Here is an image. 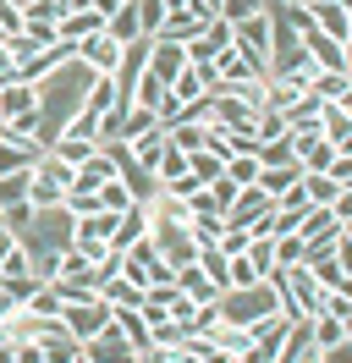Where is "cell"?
I'll list each match as a JSON object with an SVG mask.
<instances>
[{"label": "cell", "instance_id": "27", "mask_svg": "<svg viewBox=\"0 0 352 363\" xmlns=\"http://www.w3.org/2000/svg\"><path fill=\"white\" fill-rule=\"evenodd\" d=\"M319 111H325V99H314V94H303L292 111H281L286 116V133H303V127H319Z\"/></svg>", "mask_w": 352, "mask_h": 363}, {"label": "cell", "instance_id": "25", "mask_svg": "<svg viewBox=\"0 0 352 363\" xmlns=\"http://www.w3.org/2000/svg\"><path fill=\"white\" fill-rule=\"evenodd\" d=\"M308 17H314V28H319V33H330L336 45H347V33H352V17L341 11V6H314Z\"/></svg>", "mask_w": 352, "mask_h": 363}, {"label": "cell", "instance_id": "39", "mask_svg": "<svg viewBox=\"0 0 352 363\" xmlns=\"http://www.w3.org/2000/svg\"><path fill=\"white\" fill-rule=\"evenodd\" d=\"M220 226H226L220 215H187V231H193L198 248H215V242H220Z\"/></svg>", "mask_w": 352, "mask_h": 363}, {"label": "cell", "instance_id": "6", "mask_svg": "<svg viewBox=\"0 0 352 363\" xmlns=\"http://www.w3.org/2000/svg\"><path fill=\"white\" fill-rule=\"evenodd\" d=\"M28 341H39L44 363H66V358H77V352H83V341L72 336L61 319H50V325H33V336H28Z\"/></svg>", "mask_w": 352, "mask_h": 363}, {"label": "cell", "instance_id": "28", "mask_svg": "<svg viewBox=\"0 0 352 363\" xmlns=\"http://www.w3.org/2000/svg\"><path fill=\"white\" fill-rule=\"evenodd\" d=\"M105 33L116 39V45H138V39H143V33H138V6H132V0H127V6H121V11H116V17L105 23Z\"/></svg>", "mask_w": 352, "mask_h": 363}, {"label": "cell", "instance_id": "3", "mask_svg": "<svg viewBox=\"0 0 352 363\" xmlns=\"http://www.w3.org/2000/svg\"><path fill=\"white\" fill-rule=\"evenodd\" d=\"M66 187H72V165L55 160V155H39L33 182H28V204H33V209H55L66 199Z\"/></svg>", "mask_w": 352, "mask_h": 363}, {"label": "cell", "instance_id": "20", "mask_svg": "<svg viewBox=\"0 0 352 363\" xmlns=\"http://www.w3.org/2000/svg\"><path fill=\"white\" fill-rule=\"evenodd\" d=\"M270 259H275V270H297L308 259V242L297 231H286V237H270Z\"/></svg>", "mask_w": 352, "mask_h": 363}, {"label": "cell", "instance_id": "14", "mask_svg": "<svg viewBox=\"0 0 352 363\" xmlns=\"http://www.w3.org/2000/svg\"><path fill=\"white\" fill-rule=\"evenodd\" d=\"M149 72L160 77V83L182 77V72H187V50H182V45H165V39H154V45H149Z\"/></svg>", "mask_w": 352, "mask_h": 363}, {"label": "cell", "instance_id": "24", "mask_svg": "<svg viewBox=\"0 0 352 363\" xmlns=\"http://www.w3.org/2000/svg\"><path fill=\"white\" fill-rule=\"evenodd\" d=\"M99 297H105L110 308H138V297H143V286H138V281H127V275L116 270L110 281H99Z\"/></svg>", "mask_w": 352, "mask_h": 363}, {"label": "cell", "instance_id": "1", "mask_svg": "<svg viewBox=\"0 0 352 363\" xmlns=\"http://www.w3.org/2000/svg\"><path fill=\"white\" fill-rule=\"evenodd\" d=\"M88 83H94V72L77 67V61H66L61 72H50L44 83H33V89H39V105H33V116H39V149H50V143L66 133V121L83 111Z\"/></svg>", "mask_w": 352, "mask_h": 363}, {"label": "cell", "instance_id": "17", "mask_svg": "<svg viewBox=\"0 0 352 363\" xmlns=\"http://www.w3.org/2000/svg\"><path fill=\"white\" fill-rule=\"evenodd\" d=\"M138 237H149V209H143V204L121 209V220H116V237H110V248L121 253V248H132Z\"/></svg>", "mask_w": 352, "mask_h": 363}, {"label": "cell", "instance_id": "12", "mask_svg": "<svg viewBox=\"0 0 352 363\" xmlns=\"http://www.w3.org/2000/svg\"><path fill=\"white\" fill-rule=\"evenodd\" d=\"M264 209H275V204H270V193L253 182V187H242V193H237V204L226 209V226H253Z\"/></svg>", "mask_w": 352, "mask_h": 363}, {"label": "cell", "instance_id": "5", "mask_svg": "<svg viewBox=\"0 0 352 363\" xmlns=\"http://www.w3.org/2000/svg\"><path fill=\"white\" fill-rule=\"evenodd\" d=\"M110 314H116V308H110L99 292H94V297H77V303H61V325L77 341H94L99 330H110Z\"/></svg>", "mask_w": 352, "mask_h": 363}, {"label": "cell", "instance_id": "51", "mask_svg": "<svg viewBox=\"0 0 352 363\" xmlns=\"http://www.w3.org/2000/svg\"><path fill=\"white\" fill-rule=\"evenodd\" d=\"M319 363H352V341H336V347H325V352H319Z\"/></svg>", "mask_w": 352, "mask_h": 363}, {"label": "cell", "instance_id": "36", "mask_svg": "<svg viewBox=\"0 0 352 363\" xmlns=\"http://www.w3.org/2000/svg\"><path fill=\"white\" fill-rule=\"evenodd\" d=\"M220 165H226L220 155H209V149H198V155H187V177H193L198 187H209V182L220 177Z\"/></svg>", "mask_w": 352, "mask_h": 363}, {"label": "cell", "instance_id": "31", "mask_svg": "<svg viewBox=\"0 0 352 363\" xmlns=\"http://www.w3.org/2000/svg\"><path fill=\"white\" fill-rule=\"evenodd\" d=\"M22 275H39V270H33V253L22 248V242H11V248L0 253V281H22Z\"/></svg>", "mask_w": 352, "mask_h": 363}, {"label": "cell", "instance_id": "49", "mask_svg": "<svg viewBox=\"0 0 352 363\" xmlns=\"http://www.w3.org/2000/svg\"><path fill=\"white\" fill-rule=\"evenodd\" d=\"M325 177H336L341 187H347V182H352V155H336V160H330V171H325Z\"/></svg>", "mask_w": 352, "mask_h": 363}, {"label": "cell", "instance_id": "33", "mask_svg": "<svg viewBox=\"0 0 352 363\" xmlns=\"http://www.w3.org/2000/svg\"><path fill=\"white\" fill-rule=\"evenodd\" d=\"M132 105H143V111H154V116H160V105H165V83H160L154 72H143V77L132 83Z\"/></svg>", "mask_w": 352, "mask_h": 363}, {"label": "cell", "instance_id": "9", "mask_svg": "<svg viewBox=\"0 0 352 363\" xmlns=\"http://www.w3.org/2000/svg\"><path fill=\"white\" fill-rule=\"evenodd\" d=\"M297 237H303L308 248H319V242H336V237H341V220H336L325 204H308L303 215H297Z\"/></svg>", "mask_w": 352, "mask_h": 363}, {"label": "cell", "instance_id": "10", "mask_svg": "<svg viewBox=\"0 0 352 363\" xmlns=\"http://www.w3.org/2000/svg\"><path fill=\"white\" fill-rule=\"evenodd\" d=\"M275 363H319V341H314V330H308V319H292V330H286Z\"/></svg>", "mask_w": 352, "mask_h": 363}, {"label": "cell", "instance_id": "23", "mask_svg": "<svg viewBox=\"0 0 352 363\" xmlns=\"http://www.w3.org/2000/svg\"><path fill=\"white\" fill-rule=\"evenodd\" d=\"M110 325H116V330H121L138 352H149V347H154V341H149V319L138 314V308H116V314H110Z\"/></svg>", "mask_w": 352, "mask_h": 363}, {"label": "cell", "instance_id": "2", "mask_svg": "<svg viewBox=\"0 0 352 363\" xmlns=\"http://www.w3.org/2000/svg\"><path fill=\"white\" fill-rule=\"evenodd\" d=\"M215 314L226 319V325H259V319H270V314H281V286L264 275L259 286H237V292H220V303H215Z\"/></svg>", "mask_w": 352, "mask_h": 363}, {"label": "cell", "instance_id": "26", "mask_svg": "<svg viewBox=\"0 0 352 363\" xmlns=\"http://www.w3.org/2000/svg\"><path fill=\"white\" fill-rule=\"evenodd\" d=\"M33 165H39V149H33V143H6V138H0V177L33 171Z\"/></svg>", "mask_w": 352, "mask_h": 363}, {"label": "cell", "instance_id": "42", "mask_svg": "<svg viewBox=\"0 0 352 363\" xmlns=\"http://www.w3.org/2000/svg\"><path fill=\"white\" fill-rule=\"evenodd\" d=\"M138 6V33L143 39H154L160 33V23H165V0H132Z\"/></svg>", "mask_w": 352, "mask_h": 363}, {"label": "cell", "instance_id": "52", "mask_svg": "<svg viewBox=\"0 0 352 363\" xmlns=\"http://www.w3.org/2000/svg\"><path fill=\"white\" fill-rule=\"evenodd\" d=\"M336 264H341V275H352V242L347 237H336Z\"/></svg>", "mask_w": 352, "mask_h": 363}, {"label": "cell", "instance_id": "46", "mask_svg": "<svg viewBox=\"0 0 352 363\" xmlns=\"http://www.w3.org/2000/svg\"><path fill=\"white\" fill-rule=\"evenodd\" d=\"M237 193H242V187H237V182H226V177H215V182H209V199H215L220 220H226V209L237 204Z\"/></svg>", "mask_w": 352, "mask_h": 363}, {"label": "cell", "instance_id": "50", "mask_svg": "<svg viewBox=\"0 0 352 363\" xmlns=\"http://www.w3.org/2000/svg\"><path fill=\"white\" fill-rule=\"evenodd\" d=\"M11 363H44L39 341H17V352H11Z\"/></svg>", "mask_w": 352, "mask_h": 363}, {"label": "cell", "instance_id": "59", "mask_svg": "<svg viewBox=\"0 0 352 363\" xmlns=\"http://www.w3.org/2000/svg\"><path fill=\"white\" fill-rule=\"evenodd\" d=\"M341 111H347V116H352V94H347V99H341Z\"/></svg>", "mask_w": 352, "mask_h": 363}, {"label": "cell", "instance_id": "41", "mask_svg": "<svg viewBox=\"0 0 352 363\" xmlns=\"http://www.w3.org/2000/svg\"><path fill=\"white\" fill-rule=\"evenodd\" d=\"M154 127H160V116H154V111H143V105H132V111H127V121H121V143H132V138L154 133Z\"/></svg>", "mask_w": 352, "mask_h": 363}, {"label": "cell", "instance_id": "55", "mask_svg": "<svg viewBox=\"0 0 352 363\" xmlns=\"http://www.w3.org/2000/svg\"><path fill=\"white\" fill-rule=\"evenodd\" d=\"M187 6H193V0H165V11H187Z\"/></svg>", "mask_w": 352, "mask_h": 363}, {"label": "cell", "instance_id": "35", "mask_svg": "<svg viewBox=\"0 0 352 363\" xmlns=\"http://www.w3.org/2000/svg\"><path fill=\"white\" fill-rule=\"evenodd\" d=\"M94 204L110 209V215H121V209H132L138 199L127 193V182H105V187H94Z\"/></svg>", "mask_w": 352, "mask_h": 363}, {"label": "cell", "instance_id": "4", "mask_svg": "<svg viewBox=\"0 0 352 363\" xmlns=\"http://www.w3.org/2000/svg\"><path fill=\"white\" fill-rule=\"evenodd\" d=\"M270 33H275V17H270V11H259V17L237 23V45H231L242 61L264 77V83H270Z\"/></svg>", "mask_w": 352, "mask_h": 363}, {"label": "cell", "instance_id": "21", "mask_svg": "<svg viewBox=\"0 0 352 363\" xmlns=\"http://www.w3.org/2000/svg\"><path fill=\"white\" fill-rule=\"evenodd\" d=\"M308 94H314V99H325V105H341V99L352 94V77H347V72H314Z\"/></svg>", "mask_w": 352, "mask_h": 363}, {"label": "cell", "instance_id": "61", "mask_svg": "<svg viewBox=\"0 0 352 363\" xmlns=\"http://www.w3.org/2000/svg\"><path fill=\"white\" fill-rule=\"evenodd\" d=\"M347 193H352V182H347Z\"/></svg>", "mask_w": 352, "mask_h": 363}, {"label": "cell", "instance_id": "32", "mask_svg": "<svg viewBox=\"0 0 352 363\" xmlns=\"http://www.w3.org/2000/svg\"><path fill=\"white\" fill-rule=\"evenodd\" d=\"M94 149H99V143H88V138H55V143H50V149H44V155H55V160H66V165H72V171H77V165H83V160L94 155Z\"/></svg>", "mask_w": 352, "mask_h": 363}, {"label": "cell", "instance_id": "47", "mask_svg": "<svg viewBox=\"0 0 352 363\" xmlns=\"http://www.w3.org/2000/svg\"><path fill=\"white\" fill-rule=\"evenodd\" d=\"M248 259H253V270H259V275L275 270V259H270V237H253V242H248Z\"/></svg>", "mask_w": 352, "mask_h": 363}, {"label": "cell", "instance_id": "60", "mask_svg": "<svg viewBox=\"0 0 352 363\" xmlns=\"http://www.w3.org/2000/svg\"><path fill=\"white\" fill-rule=\"evenodd\" d=\"M66 363H88V358H83V352H77V358H66Z\"/></svg>", "mask_w": 352, "mask_h": 363}, {"label": "cell", "instance_id": "53", "mask_svg": "<svg viewBox=\"0 0 352 363\" xmlns=\"http://www.w3.org/2000/svg\"><path fill=\"white\" fill-rule=\"evenodd\" d=\"M121 6H127V0H88V11H99L105 23H110V17H116V11H121Z\"/></svg>", "mask_w": 352, "mask_h": 363}, {"label": "cell", "instance_id": "58", "mask_svg": "<svg viewBox=\"0 0 352 363\" xmlns=\"http://www.w3.org/2000/svg\"><path fill=\"white\" fill-rule=\"evenodd\" d=\"M314 6H336V0H308V11H314Z\"/></svg>", "mask_w": 352, "mask_h": 363}, {"label": "cell", "instance_id": "30", "mask_svg": "<svg viewBox=\"0 0 352 363\" xmlns=\"http://www.w3.org/2000/svg\"><path fill=\"white\" fill-rule=\"evenodd\" d=\"M259 171H264L259 155H231L226 165H220V177H226V182H237V187H253V182H259Z\"/></svg>", "mask_w": 352, "mask_h": 363}, {"label": "cell", "instance_id": "16", "mask_svg": "<svg viewBox=\"0 0 352 363\" xmlns=\"http://www.w3.org/2000/svg\"><path fill=\"white\" fill-rule=\"evenodd\" d=\"M17 314H22V319H33V325H50V319H61V292H55V286L44 281L33 297H22V308H17Z\"/></svg>", "mask_w": 352, "mask_h": 363}, {"label": "cell", "instance_id": "7", "mask_svg": "<svg viewBox=\"0 0 352 363\" xmlns=\"http://www.w3.org/2000/svg\"><path fill=\"white\" fill-rule=\"evenodd\" d=\"M77 67H88L94 77H110V72L121 67V45H116L110 33H94V39L77 45Z\"/></svg>", "mask_w": 352, "mask_h": 363}, {"label": "cell", "instance_id": "22", "mask_svg": "<svg viewBox=\"0 0 352 363\" xmlns=\"http://www.w3.org/2000/svg\"><path fill=\"white\" fill-rule=\"evenodd\" d=\"M127 149H132V160H138V165H143V171H154V165H160V155H165V149H171V138H165V127H154V133H143V138H132Z\"/></svg>", "mask_w": 352, "mask_h": 363}, {"label": "cell", "instance_id": "11", "mask_svg": "<svg viewBox=\"0 0 352 363\" xmlns=\"http://www.w3.org/2000/svg\"><path fill=\"white\" fill-rule=\"evenodd\" d=\"M33 105H39V89H33V83H22V77L0 83V127H6V121H17V116H28Z\"/></svg>", "mask_w": 352, "mask_h": 363}, {"label": "cell", "instance_id": "18", "mask_svg": "<svg viewBox=\"0 0 352 363\" xmlns=\"http://www.w3.org/2000/svg\"><path fill=\"white\" fill-rule=\"evenodd\" d=\"M297 182H303V165H264V171H259V187L270 193V204H275V199H286Z\"/></svg>", "mask_w": 352, "mask_h": 363}, {"label": "cell", "instance_id": "13", "mask_svg": "<svg viewBox=\"0 0 352 363\" xmlns=\"http://www.w3.org/2000/svg\"><path fill=\"white\" fill-rule=\"evenodd\" d=\"M204 28H209V23H204V17H193V11H165V23H160V33H154V39H165V45H182V50H187L198 33H204Z\"/></svg>", "mask_w": 352, "mask_h": 363}, {"label": "cell", "instance_id": "57", "mask_svg": "<svg viewBox=\"0 0 352 363\" xmlns=\"http://www.w3.org/2000/svg\"><path fill=\"white\" fill-rule=\"evenodd\" d=\"M341 330H347V341H352V314H347V319H341Z\"/></svg>", "mask_w": 352, "mask_h": 363}, {"label": "cell", "instance_id": "37", "mask_svg": "<svg viewBox=\"0 0 352 363\" xmlns=\"http://www.w3.org/2000/svg\"><path fill=\"white\" fill-rule=\"evenodd\" d=\"M83 105H88L94 116L116 111V83H110V77H94V83H88V94H83Z\"/></svg>", "mask_w": 352, "mask_h": 363}, {"label": "cell", "instance_id": "19", "mask_svg": "<svg viewBox=\"0 0 352 363\" xmlns=\"http://www.w3.org/2000/svg\"><path fill=\"white\" fill-rule=\"evenodd\" d=\"M176 286H182V297H193V303H220V286H215L204 270H198V264L176 270Z\"/></svg>", "mask_w": 352, "mask_h": 363}, {"label": "cell", "instance_id": "56", "mask_svg": "<svg viewBox=\"0 0 352 363\" xmlns=\"http://www.w3.org/2000/svg\"><path fill=\"white\" fill-rule=\"evenodd\" d=\"M6 6H17V11H28V6H33V0H6Z\"/></svg>", "mask_w": 352, "mask_h": 363}, {"label": "cell", "instance_id": "15", "mask_svg": "<svg viewBox=\"0 0 352 363\" xmlns=\"http://www.w3.org/2000/svg\"><path fill=\"white\" fill-rule=\"evenodd\" d=\"M105 182H116V160H110L105 149H94V155L72 171V187H88V193H94V187H105Z\"/></svg>", "mask_w": 352, "mask_h": 363}, {"label": "cell", "instance_id": "40", "mask_svg": "<svg viewBox=\"0 0 352 363\" xmlns=\"http://www.w3.org/2000/svg\"><path fill=\"white\" fill-rule=\"evenodd\" d=\"M308 330H314V341H319V352H325V347H336V341H347L341 319H330V314H308Z\"/></svg>", "mask_w": 352, "mask_h": 363}, {"label": "cell", "instance_id": "43", "mask_svg": "<svg viewBox=\"0 0 352 363\" xmlns=\"http://www.w3.org/2000/svg\"><path fill=\"white\" fill-rule=\"evenodd\" d=\"M28 182H33V171H11V177H0V209L22 204V199H28Z\"/></svg>", "mask_w": 352, "mask_h": 363}, {"label": "cell", "instance_id": "38", "mask_svg": "<svg viewBox=\"0 0 352 363\" xmlns=\"http://www.w3.org/2000/svg\"><path fill=\"white\" fill-rule=\"evenodd\" d=\"M259 11H270V0H220V23H248V17H259Z\"/></svg>", "mask_w": 352, "mask_h": 363}, {"label": "cell", "instance_id": "34", "mask_svg": "<svg viewBox=\"0 0 352 363\" xmlns=\"http://www.w3.org/2000/svg\"><path fill=\"white\" fill-rule=\"evenodd\" d=\"M264 275L253 270V259L248 253H237V259H226V292H237V286H259Z\"/></svg>", "mask_w": 352, "mask_h": 363}, {"label": "cell", "instance_id": "48", "mask_svg": "<svg viewBox=\"0 0 352 363\" xmlns=\"http://www.w3.org/2000/svg\"><path fill=\"white\" fill-rule=\"evenodd\" d=\"M17 292H11V286H0V325H11V319H17Z\"/></svg>", "mask_w": 352, "mask_h": 363}, {"label": "cell", "instance_id": "44", "mask_svg": "<svg viewBox=\"0 0 352 363\" xmlns=\"http://www.w3.org/2000/svg\"><path fill=\"white\" fill-rule=\"evenodd\" d=\"M0 45H6V55H11V67H22V61H33V55H39V39H33V33H11V39H0Z\"/></svg>", "mask_w": 352, "mask_h": 363}, {"label": "cell", "instance_id": "45", "mask_svg": "<svg viewBox=\"0 0 352 363\" xmlns=\"http://www.w3.org/2000/svg\"><path fill=\"white\" fill-rule=\"evenodd\" d=\"M248 242H253V231H248V226H220V242H215V248L226 253V259H237V253H248Z\"/></svg>", "mask_w": 352, "mask_h": 363}, {"label": "cell", "instance_id": "54", "mask_svg": "<svg viewBox=\"0 0 352 363\" xmlns=\"http://www.w3.org/2000/svg\"><path fill=\"white\" fill-rule=\"evenodd\" d=\"M17 77V67H11V55H6V45H0V83H11Z\"/></svg>", "mask_w": 352, "mask_h": 363}, {"label": "cell", "instance_id": "29", "mask_svg": "<svg viewBox=\"0 0 352 363\" xmlns=\"http://www.w3.org/2000/svg\"><path fill=\"white\" fill-rule=\"evenodd\" d=\"M303 193H308V204H336V193H341V182L325 177V171H303Z\"/></svg>", "mask_w": 352, "mask_h": 363}, {"label": "cell", "instance_id": "8", "mask_svg": "<svg viewBox=\"0 0 352 363\" xmlns=\"http://www.w3.org/2000/svg\"><path fill=\"white\" fill-rule=\"evenodd\" d=\"M83 358L88 363H138V347L110 325V330H99L94 341H83Z\"/></svg>", "mask_w": 352, "mask_h": 363}]
</instances>
